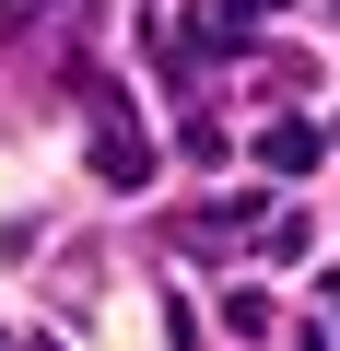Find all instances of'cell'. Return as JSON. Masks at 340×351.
<instances>
[{
	"instance_id": "obj_1",
	"label": "cell",
	"mask_w": 340,
	"mask_h": 351,
	"mask_svg": "<svg viewBox=\"0 0 340 351\" xmlns=\"http://www.w3.org/2000/svg\"><path fill=\"white\" fill-rule=\"evenodd\" d=\"M82 141H94V176H106V188L117 199H141L152 188V141H141V117H129V82H82Z\"/></svg>"
},
{
	"instance_id": "obj_2",
	"label": "cell",
	"mask_w": 340,
	"mask_h": 351,
	"mask_svg": "<svg viewBox=\"0 0 340 351\" xmlns=\"http://www.w3.org/2000/svg\"><path fill=\"white\" fill-rule=\"evenodd\" d=\"M305 164H317V129L305 117H270L258 129V176H305Z\"/></svg>"
},
{
	"instance_id": "obj_3",
	"label": "cell",
	"mask_w": 340,
	"mask_h": 351,
	"mask_svg": "<svg viewBox=\"0 0 340 351\" xmlns=\"http://www.w3.org/2000/svg\"><path fill=\"white\" fill-rule=\"evenodd\" d=\"M223 328H235V339H270V293H258V281H247V293H235V304H223Z\"/></svg>"
},
{
	"instance_id": "obj_4",
	"label": "cell",
	"mask_w": 340,
	"mask_h": 351,
	"mask_svg": "<svg viewBox=\"0 0 340 351\" xmlns=\"http://www.w3.org/2000/svg\"><path fill=\"white\" fill-rule=\"evenodd\" d=\"M293 351H328V339H293Z\"/></svg>"
},
{
	"instance_id": "obj_5",
	"label": "cell",
	"mask_w": 340,
	"mask_h": 351,
	"mask_svg": "<svg viewBox=\"0 0 340 351\" xmlns=\"http://www.w3.org/2000/svg\"><path fill=\"white\" fill-rule=\"evenodd\" d=\"M24 351H59V339H24Z\"/></svg>"
},
{
	"instance_id": "obj_6",
	"label": "cell",
	"mask_w": 340,
	"mask_h": 351,
	"mask_svg": "<svg viewBox=\"0 0 340 351\" xmlns=\"http://www.w3.org/2000/svg\"><path fill=\"white\" fill-rule=\"evenodd\" d=\"M328 12H340V0H328Z\"/></svg>"
}]
</instances>
